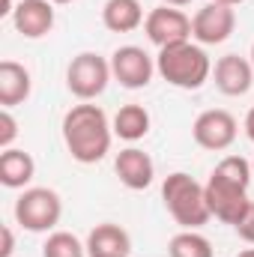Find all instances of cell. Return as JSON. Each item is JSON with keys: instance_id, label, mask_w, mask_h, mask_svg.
Instances as JSON below:
<instances>
[{"instance_id": "obj_9", "label": "cell", "mask_w": 254, "mask_h": 257, "mask_svg": "<svg viewBox=\"0 0 254 257\" xmlns=\"http://www.w3.org/2000/svg\"><path fill=\"white\" fill-rule=\"evenodd\" d=\"M111 72H114V81L120 87L144 90L156 75V60L141 45H120L111 54Z\"/></svg>"}, {"instance_id": "obj_23", "label": "cell", "mask_w": 254, "mask_h": 257, "mask_svg": "<svg viewBox=\"0 0 254 257\" xmlns=\"http://www.w3.org/2000/svg\"><path fill=\"white\" fill-rule=\"evenodd\" d=\"M0 236H3L0 257H12V251H15V236H12V227H3V230H0Z\"/></svg>"}, {"instance_id": "obj_6", "label": "cell", "mask_w": 254, "mask_h": 257, "mask_svg": "<svg viewBox=\"0 0 254 257\" xmlns=\"http://www.w3.org/2000/svg\"><path fill=\"white\" fill-rule=\"evenodd\" d=\"M203 189H206V203H209L212 218L236 227V221L245 215V209L251 203L248 200V186L233 183V180H227V177H221V174L212 171L209 180L203 183Z\"/></svg>"}, {"instance_id": "obj_29", "label": "cell", "mask_w": 254, "mask_h": 257, "mask_svg": "<svg viewBox=\"0 0 254 257\" xmlns=\"http://www.w3.org/2000/svg\"><path fill=\"white\" fill-rule=\"evenodd\" d=\"M51 3H75V0H51Z\"/></svg>"}, {"instance_id": "obj_16", "label": "cell", "mask_w": 254, "mask_h": 257, "mask_svg": "<svg viewBox=\"0 0 254 257\" xmlns=\"http://www.w3.org/2000/svg\"><path fill=\"white\" fill-rule=\"evenodd\" d=\"M36 177V162L27 150H3L0 153V183L6 189H27Z\"/></svg>"}, {"instance_id": "obj_15", "label": "cell", "mask_w": 254, "mask_h": 257, "mask_svg": "<svg viewBox=\"0 0 254 257\" xmlns=\"http://www.w3.org/2000/svg\"><path fill=\"white\" fill-rule=\"evenodd\" d=\"M30 90H33V78H30L27 66L15 63V60L0 63V105L3 108H15V105L27 102Z\"/></svg>"}, {"instance_id": "obj_3", "label": "cell", "mask_w": 254, "mask_h": 257, "mask_svg": "<svg viewBox=\"0 0 254 257\" xmlns=\"http://www.w3.org/2000/svg\"><path fill=\"white\" fill-rule=\"evenodd\" d=\"M162 200L171 212V218L183 227V230H197L203 227L212 212H209V203H206V189L189 177L183 171H174L165 177L162 183Z\"/></svg>"}, {"instance_id": "obj_10", "label": "cell", "mask_w": 254, "mask_h": 257, "mask_svg": "<svg viewBox=\"0 0 254 257\" xmlns=\"http://www.w3.org/2000/svg\"><path fill=\"white\" fill-rule=\"evenodd\" d=\"M236 117L230 111H221V108H209L203 114H197L191 135H194V144L203 147V150H212V153H221L227 150L233 141H236Z\"/></svg>"}, {"instance_id": "obj_21", "label": "cell", "mask_w": 254, "mask_h": 257, "mask_svg": "<svg viewBox=\"0 0 254 257\" xmlns=\"http://www.w3.org/2000/svg\"><path fill=\"white\" fill-rule=\"evenodd\" d=\"M15 138H18V120L12 117V108H3L0 111V153L12 150Z\"/></svg>"}, {"instance_id": "obj_20", "label": "cell", "mask_w": 254, "mask_h": 257, "mask_svg": "<svg viewBox=\"0 0 254 257\" xmlns=\"http://www.w3.org/2000/svg\"><path fill=\"white\" fill-rule=\"evenodd\" d=\"M42 257H87V242L69 230H54L42 245Z\"/></svg>"}, {"instance_id": "obj_7", "label": "cell", "mask_w": 254, "mask_h": 257, "mask_svg": "<svg viewBox=\"0 0 254 257\" xmlns=\"http://www.w3.org/2000/svg\"><path fill=\"white\" fill-rule=\"evenodd\" d=\"M144 33L156 48H168V45H180L191 42V18L177 9V6H156L150 9L147 21H144Z\"/></svg>"}, {"instance_id": "obj_28", "label": "cell", "mask_w": 254, "mask_h": 257, "mask_svg": "<svg viewBox=\"0 0 254 257\" xmlns=\"http://www.w3.org/2000/svg\"><path fill=\"white\" fill-rule=\"evenodd\" d=\"M236 257H254V248H245V251H239Z\"/></svg>"}, {"instance_id": "obj_26", "label": "cell", "mask_w": 254, "mask_h": 257, "mask_svg": "<svg viewBox=\"0 0 254 257\" xmlns=\"http://www.w3.org/2000/svg\"><path fill=\"white\" fill-rule=\"evenodd\" d=\"M162 3H165V6H177V9H180V6H189L191 0H162Z\"/></svg>"}, {"instance_id": "obj_25", "label": "cell", "mask_w": 254, "mask_h": 257, "mask_svg": "<svg viewBox=\"0 0 254 257\" xmlns=\"http://www.w3.org/2000/svg\"><path fill=\"white\" fill-rule=\"evenodd\" d=\"M12 12H15V0H3V9H0V15H9V18H12Z\"/></svg>"}, {"instance_id": "obj_31", "label": "cell", "mask_w": 254, "mask_h": 257, "mask_svg": "<svg viewBox=\"0 0 254 257\" xmlns=\"http://www.w3.org/2000/svg\"><path fill=\"white\" fill-rule=\"evenodd\" d=\"M251 171H254V162H251Z\"/></svg>"}, {"instance_id": "obj_24", "label": "cell", "mask_w": 254, "mask_h": 257, "mask_svg": "<svg viewBox=\"0 0 254 257\" xmlns=\"http://www.w3.org/2000/svg\"><path fill=\"white\" fill-rule=\"evenodd\" d=\"M245 135H248V141L254 144V105H251V111L245 114Z\"/></svg>"}, {"instance_id": "obj_11", "label": "cell", "mask_w": 254, "mask_h": 257, "mask_svg": "<svg viewBox=\"0 0 254 257\" xmlns=\"http://www.w3.org/2000/svg\"><path fill=\"white\" fill-rule=\"evenodd\" d=\"M114 174L120 177V183L132 192H144L153 186L156 177V165L150 159V153H144L141 147H126L117 153L114 159Z\"/></svg>"}, {"instance_id": "obj_8", "label": "cell", "mask_w": 254, "mask_h": 257, "mask_svg": "<svg viewBox=\"0 0 254 257\" xmlns=\"http://www.w3.org/2000/svg\"><path fill=\"white\" fill-rule=\"evenodd\" d=\"M233 30H236L233 6H224L215 0L197 9V15L191 18V39L197 45H221L233 36Z\"/></svg>"}, {"instance_id": "obj_2", "label": "cell", "mask_w": 254, "mask_h": 257, "mask_svg": "<svg viewBox=\"0 0 254 257\" xmlns=\"http://www.w3.org/2000/svg\"><path fill=\"white\" fill-rule=\"evenodd\" d=\"M156 72L180 90H200L209 75H212V60L206 57L203 45L197 42H180V45H168L159 48L156 57Z\"/></svg>"}, {"instance_id": "obj_5", "label": "cell", "mask_w": 254, "mask_h": 257, "mask_svg": "<svg viewBox=\"0 0 254 257\" xmlns=\"http://www.w3.org/2000/svg\"><path fill=\"white\" fill-rule=\"evenodd\" d=\"M111 78H114L111 60H105L96 51H81V54L72 57V63L66 66V87L81 102H90V99L102 96L108 90Z\"/></svg>"}, {"instance_id": "obj_30", "label": "cell", "mask_w": 254, "mask_h": 257, "mask_svg": "<svg viewBox=\"0 0 254 257\" xmlns=\"http://www.w3.org/2000/svg\"><path fill=\"white\" fill-rule=\"evenodd\" d=\"M251 66H254V45H251Z\"/></svg>"}, {"instance_id": "obj_19", "label": "cell", "mask_w": 254, "mask_h": 257, "mask_svg": "<svg viewBox=\"0 0 254 257\" xmlns=\"http://www.w3.org/2000/svg\"><path fill=\"white\" fill-rule=\"evenodd\" d=\"M168 257H212V242L197 230H180L168 242Z\"/></svg>"}, {"instance_id": "obj_27", "label": "cell", "mask_w": 254, "mask_h": 257, "mask_svg": "<svg viewBox=\"0 0 254 257\" xmlns=\"http://www.w3.org/2000/svg\"><path fill=\"white\" fill-rule=\"evenodd\" d=\"M215 3H224V6H239V3H245V0H215Z\"/></svg>"}, {"instance_id": "obj_14", "label": "cell", "mask_w": 254, "mask_h": 257, "mask_svg": "<svg viewBox=\"0 0 254 257\" xmlns=\"http://www.w3.org/2000/svg\"><path fill=\"white\" fill-rule=\"evenodd\" d=\"M132 236L126 227L114 221H102L87 233V257H129Z\"/></svg>"}, {"instance_id": "obj_12", "label": "cell", "mask_w": 254, "mask_h": 257, "mask_svg": "<svg viewBox=\"0 0 254 257\" xmlns=\"http://www.w3.org/2000/svg\"><path fill=\"white\" fill-rule=\"evenodd\" d=\"M12 27L24 39H42L54 30V3L51 0H21L12 12Z\"/></svg>"}, {"instance_id": "obj_17", "label": "cell", "mask_w": 254, "mask_h": 257, "mask_svg": "<svg viewBox=\"0 0 254 257\" xmlns=\"http://www.w3.org/2000/svg\"><path fill=\"white\" fill-rule=\"evenodd\" d=\"M144 6L141 0H105L102 6V24L111 33H132L144 24Z\"/></svg>"}, {"instance_id": "obj_1", "label": "cell", "mask_w": 254, "mask_h": 257, "mask_svg": "<svg viewBox=\"0 0 254 257\" xmlns=\"http://www.w3.org/2000/svg\"><path fill=\"white\" fill-rule=\"evenodd\" d=\"M63 144L78 165H96L111 153L114 126L99 105H75L63 117Z\"/></svg>"}, {"instance_id": "obj_13", "label": "cell", "mask_w": 254, "mask_h": 257, "mask_svg": "<svg viewBox=\"0 0 254 257\" xmlns=\"http://www.w3.org/2000/svg\"><path fill=\"white\" fill-rule=\"evenodd\" d=\"M212 78L224 96H245L254 84V66L251 60H245L239 54H224L215 60Z\"/></svg>"}, {"instance_id": "obj_18", "label": "cell", "mask_w": 254, "mask_h": 257, "mask_svg": "<svg viewBox=\"0 0 254 257\" xmlns=\"http://www.w3.org/2000/svg\"><path fill=\"white\" fill-rule=\"evenodd\" d=\"M150 123H153V120H150V111H147L144 105H123V108L114 114V120H111L114 135L123 138V141H129V144L147 138Z\"/></svg>"}, {"instance_id": "obj_4", "label": "cell", "mask_w": 254, "mask_h": 257, "mask_svg": "<svg viewBox=\"0 0 254 257\" xmlns=\"http://www.w3.org/2000/svg\"><path fill=\"white\" fill-rule=\"evenodd\" d=\"M63 218V200L54 189H24L15 200V221L30 233H48Z\"/></svg>"}, {"instance_id": "obj_22", "label": "cell", "mask_w": 254, "mask_h": 257, "mask_svg": "<svg viewBox=\"0 0 254 257\" xmlns=\"http://www.w3.org/2000/svg\"><path fill=\"white\" fill-rule=\"evenodd\" d=\"M236 233H239V239H245L248 245H254V200L248 203V209H245V215L236 221V227H233Z\"/></svg>"}]
</instances>
